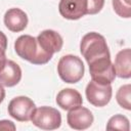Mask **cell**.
I'll return each mask as SVG.
<instances>
[{
	"label": "cell",
	"mask_w": 131,
	"mask_h": 131,
	"mask_svg": "<svg viewBox=\"0 0 131 131\" xmlns=\"http://www.w3.org/2000/svg\"><path fill=\"white\" fill-rule=\"evenodd\" d=\"M16 54L33 64H45L51 58L52 54L45 52L39 45L37 38L31 35L19 36L14 43Z\"/></svg>",
	"instance_id": "1"
},
{
	"label": "cell",
	"mask_w": 131,
	"mask_h": 131,
	"mask_svg": "<svg viewBox=\"0 0 131 131\" xmlns=\"http://www.w3.org/2000/svg\"><path fill=\"white\" fill-rule=\"evenodd\" d=\"M80 51L88 64L102 57H111L105 38L96 32H90L83 36Z\"/></svg>",
	"instance_id": "2"
},
{
	"label": "cell",
	"mask_w": 131,
	"mask_h": 131,
	"mask_svg": "<svg viewBox=\"0 0 131 131\" xmlns=\"http://www.w3.org/2000/svg\"><path fill=\"white\" fill-rule=\"evenodd\" d=\"M85 67L82 59L73 54L60 57L57 63V74L59 78L69 84L78 83L84 76Z\"/></svg>",
	"instance_id": "3"
},
{
	"label": "cell",
	"mask_w": 131,
	"mask_h": 131,
	"mask_svg": "<svg viewBox=\"0 0 131 131\" xmlns=\"http://www.w3.org/2000/svg\"><path fill=\"white\" fill-rule=\"evenodd\" d=\"M31 121L42 130H55L61 125V115L56 108L44 105L35 108Z\"/></svg>",
	"instance_id": "4"
},
{
	"label": "cell",
	"mask_w": 131,
	"mask_h": 131,
	"mask_svg": "<svg viewBox=\"0 0 131 131\" xmlns=\"http://www.w3.org/2000/svg\"><path fill=\"white\" fill-rule=\"evenodd\" d=\"M88 66L90 76L93 81L100 84H112L115 81L116 72L111 57L99 58Z\"/></svg>",
	"instance_id": "5"
},
{
	"label": "cell",
	"mask_w": 131,
	"mask_h": 131,
	"mask_svg": "<svg viewBox=\"0 0 131 131\" xmlns=\"http://www.w3.org/2000/svg\"><path fill=\"white\" fill-rule=\"evenodd\" d=\"M85 94L88 102L96 107H102L110 102L113 88L111 84H100L91 80L86 86Z\"/></svg>",
	"instance_id": "6"
},
{
	"label": "cell",
	"mask_w": 131,
	"mask_h": 131,
	"mask_svg": "<svg viewBox=\"0 0 131 131\" xmlns=\"http://www.w3.org/2000/svg\"><path fill=\"white\" fill-rule=\"evenodd\" d=\"M36 108L35 102L28 96H16L8 103V114L19 122H29Z\"/></svg>",
	"instance_id": "7"
},
{
	"label": "cell",
	"mask_w": 131,
	"mask_h": 131,
	"mask_svg": "<svg viewBox=\"0 0 131 131\" xmlns=\"http://www.w3.org/2000/svg\"><path fill=\"white\" fill-rule=\"evenodd\" d=\"M88 0H60L58 11L60 15L70 20H76L87 14Z\"/></svg>",
	"instance_id": "8"
},
{
	"label": "cell",
	"mask_w": 131,
	"mask_h": 131,
	"mask_svg": "<svg viewBox=\"0 0 131 131\" xmlns=\"http://www.w3.org/2000/svg\"><path fill=\"white\" fill-rule=\"evenodd\" d=\"M93 115L87 107L77 106L69 111L67 115V122L72 129L85 130L88 129L93 123Z\"/></svg>",
	"instance_id": "9"
},
{
	"label": "cell",
	"mask_w": 131,
	"mask_h": 131,
	"mask_svg": "<svg viewBox=\"0 0 131 131\" xmlns=\"http://www.w3.org/2000/svg\"><path fill=\"white\" fill-rule=\"evenodd\" d=\"M37 41L40 47L49 54H54L61 50L63 45L62 37L53 30H44L42 31L38 37Z\"/></svg>",
	"instance_id": "10"
},
{
	"label": "cell",
	"mask_w": 131,
	"mask_h": 131,
	"mask_svg": "<svg viewBox=\"0 0 131 131\" xmlns=\"http://www.w3.org/2000/svg\"><path fill=\"white\" fill-rule=\"evenodd\" d=\"M4 25L5 27L14 33L24 31L28 26V15L20 8H10L4 14Z\"/></svg>",
	"instance_id": "11"
},
{
	"label": "cell",
	"mask_w": 131,
	"mask_h": 131,
	"mask_svg": "<svg viewBox=\"0 0 131 131\" xmlns=\"http://www.w3.org/2000/svg\"><path fill=\"white\" fill-rule=\"evenodd\" d=\"M21 79V69L13 60L7 59L0 69V84L5 87H13Z\"/></svg>",
	"instance_id": "12"
},
{
	"label": "cell",
	"mask_w": 131,
	"mask_h": 131,
	"mask_svg": "<svg viewBox=\"0 0 131 131\" xmlns=\"http://www.w3.org/2000/svg\"><path fill=\"white\" fill-rule=\"evenodd\" d=\"M56 103L57 105L64 110L70 111L72 108H75L77 106L82 105L83 99L82 95L79 91L73 88H66L60 90L56 95Z\"/></svg>",
	"instance_id": "13"
},
{
	"label": "cell",
	"mask_w": 131,
	"mask_h": 131,
	"mask_svg": "<svg viewBox=\"0 0 131 131\" xmlns=\"http://www.w3.org/2000/svg\"><path fill=\"white\" fill-rule=\"evenodd\" d=\"M114 68L116 76L122 79H129L131 77V50L126 48L120 50L115 58Z\"/></svg>",
	"instance_id": "14"
},
{
	"label": "cell",
	"mask_w": 131,
	"mask_h": 131,
	"mask_svg": "<svg viewBox=\"0 0 131 131\" xmlns=\"http://www.w3.org/2000/svg\"><path fill=\"white\" fill-rule=\"evenodd\" d=\"M130 124L127 117L118 114L110 118L106 124V130H121V131H129Z\"/></svg>",
	"instance_id": "15"
},
{
	"label": "cell",
	"mask_w": 131,
	"mask_h": 131,
	"mask_svg": "<svg viewBox=\"0 0 131 131\" xmlns=\"http://www.w3.org/2000/svg\"><path fill=\"white\" fill-rule=\"evenodd\" d=\"M130 93H131V85L130 84L121 86L116 93V99H117L118 104L127 111L131 110Z\"/></svg>",
	"instance_id": "16"
},
{
	"label": "cell",
	"mask_w": 131,
	"mask_h": 131,
	"mask_svg": "<svg viewBox=\"0 0 131 131\" xmlns=\"http://www.w3.org/2000/svg\"><path fill=\"white\" fill-rule=\"evenodd\" d=\"M113 7L115 12L124 18L131 16V0H113Z\"/></svg>",
	"instance_id": "17"
},
{
	"label": "cell",
	"mask_w": 131,
	"mask_h": 131,
	"mask_svg": "<svg viewBox=\"0 0 131 131\" xmlns=\"http://www.w3.org/2000/svg\"><path fill=\"white\" fill-rule=\"evenodd\" d=\"M6 49H7V38L3 32L0 31V69L4 66L6 58Z\"/></svg>",
	"instance_id": "18"
},
{
	"label": "cell",
	"mask_w": 131,
	"mask_h": 131,
	"mask_svg": "<svg viewBox=\"0 0 131 131\" xmlns=\"http://www.w3.org/2000/svg\"><path fill=\"white\" fill-rule=\"evenodd\" d=\"M104 5V0H88V9L87 14H96L98 13Z\"/></svg>",
	"instance_id": "19"
},
{
	"label": "cell",
	"mask_w": 131,
	"mask_h": 131,
	"mask_svg": "<svg viewBox=\"0 0 131 131\" xmlns=\"http://www.w3.org/2000/svg\"><path fill=\"white\" fill-rule=\"evenodd\" d=\"M16 129L15 125L13 122L8 121V120H1L0 121V130H4V131H14Z\"/></svg>",
	"instance_id": "20"
},
{
	"label": "cell",
	"mask_w": 131,
	"mask_h": 131,
	"mask_svg": "<svg viewBox=\"0 0 131 131\" xmlns=\"http://www.w3.org/2000/svg\"><path fill=\"white\" fill-rule=\"evenodd\" d=\"M4 98H5V90H4L3 85L0 84V103L4 100Z\"/></svg>",
	"instance_id": "21"
}]
</instances>
